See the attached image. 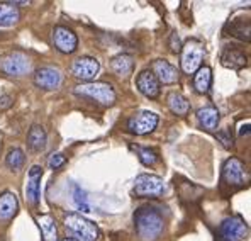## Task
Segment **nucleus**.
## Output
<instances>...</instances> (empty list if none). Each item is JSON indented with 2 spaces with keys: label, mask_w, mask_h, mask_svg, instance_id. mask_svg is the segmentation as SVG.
Instances as JSON below:
<instances>
[{
  "label": "nucleus",
  "mask_w": 251,
  "mask_h": 241,
  "mask_svg": "<svg viewBox=\"0 0 251 241\" xmlns=\"http://www.w3.org/2000/svg\"><path fill=\"white\" fill-rule=\"evenodd\" d=\"M134 228L143 241H154L163 233L165 221L154 207H139L134 213Z\"/></svg>",
  "instance_id": "f257e3e1"
},
{
  "label": "nucleus",
  "mask_w": 251,
  "mask_h": 241,
  "mask_svg": "<svg viewBox=\"0 0 251 241\" xmlns=\"http://www.w3.org/2000/svg\"><path fill=\"white\" fill-rule=\"evenodd\" d=\"M65 226L66 229H70L76 241H97L100 238V231L95 226V222L83 217L82 214L72 213L65 217Z\"/></svg>",
  "instance_id": "f03ea898"
},
{
  "label": "nucleus",
  "mask_w": 251,
  "mask_h": 241,
  "mask_svg": "<svg viewBox=\"0 0 251 241\" xmlns=\"http://www.w3.org/2000/svg\"><path fill=\"white\" fill-rule=\"evenodd\" d=\"M182 70L187 73V75H192L195 73L199 68L202 66V61H204V54H205V50H204V43L199 39H187L185 43L182 44Z\"/></svg>",
  "instance_id": "7ed1b4c3"
},
{
  "label": "nucleus",
  "mask_w": 251,
  "mask_h": 241,
  "mask_svg": "<svg viewBox=\"0 0 251 241\" xmlns=\"http://www.w3.org/2000/svg\"><path fill=\"white\" fill-rule=\"evenodd\" d=\"M76 95H83V97H90L97 101L102 106H114L116 102V92H114L112 85L104 83V81H88L75 87Z\"/></svg>",
  "instance_id": "20e7f679"
},
{
  "label": "nucleus",
  "mask_w": 251,
  "mask_h": 241,
  "mask_svg": "<svg viewBox=\"0 0 251 241\" xmlns=\"http://www.w3.org/2000/svg\"><path fill=\"white\" fill-rule=\"evenodd\" d=\"M0 72L9 77H22L31 72V60L22 51H12L0 58Z\"/></svg>",
  "instance_id": "39448f33"
},
{
  "label": "nucleus",
  "mask_w": 251,
  "mask_h": 241,
  "mask_svg": "<svg viewBox=\"0 0 251 241\" xmlns=\"http://www.w3.org/2000/svg\"><path fill=\"white\" fill-rule=\"evenodd\" d=\"M158 116L154 112H150V110H139L134 116H131L127 119V129L129 133L136 136H145L150 134L156 129L158 126Z\"/></svg>",
  "instance_id": "423d86ee"
},
{
  "label": "nucleus",
  "mask_w": 251,
  "mask_h": 241,
  "mask_svg": "<svg viewBox=\"0 0 251 241\" xmlns=\"http://www.w3.org/2000/svg\"><path fill=\"white\" fill-rule=\"evenodd\" d=\"M165 192V182L158 175L143 173L134 182V194L138 197H158Z\"/></svg>",
  "instance_id": "0eeeda50"
},
{
  "label": "nucleus",
  "mask_w": 251,
  "mask_h": 241,
  "mask_svg": "<svg viewBox=\"0 0 251 241\" xmlns=\"http://www.w3.org/2000/svg\"><path fill=\"white\" fill-rule=\"evenodd\" d=\"M219 233L223 241H243L248 235V224L243 217L231 216L221 222Z\"/></svg>",
  "instance_id": "6e6552de"
},
{
  "label": "nucleus",
  "mask_w": 251,
  "mask_h": 241,
  "mask_svg": "<svg viewBox=\"0 0 251 241\" xmlns=\"http://www.w3.org/2000/svg\"><path fill=\"white\" fill-rule=\"evenodd\" d=\"M223 180L226 182L227 185H232V187H241V185L246 184L248 180V172H246L245 163L238 158H229L226 160L223 166Z\"/></svg>",
  "instance_id": "1a4fd4ad"
},
{
  "label": "nucleus",
  "mask_w": 251,
  "mask_h": 241,
  "mask_svg": "<svg viewBox=\"0 0 251 241\" xmlns=\"http://www.w3.org/2000/svg\"><path fill=\"white\" fill-rule=\"evenodd\" d=\"M53 43L60 53L65 54H72L76 51L78 46V38L72 29L65 27V26H56L53 29Z\"/></svg>",
  "instance_id": "9d476101"
},
{
  "label": "nucleus",
  "mask_w": 251,
  "mask_h": 241,
  "mask_svg": "<svg viewBox=\"0 0 251 241\" xmlns=\"http://www.w3.org/2000/svg\"><path fill=\"white\" fill-rule=\"evenodd\" d=\"M34 83L43 90H56L63 83V73L54 66H43L36 70Z\"/></svg>",
  "instance_id": "9b49d317"
},
{
  "label": "nucleus",
  "mask_w": 251,
  "mask_h": 241,
  "mask_svg": "<svg viewBox=\"0 0 251 241\" xmlns=\"http://www.w3.org/2000/svg\"><path fill=\"white\" fill-rule=\"evenodd\" d=\"M100 70V63L92 56H82L78 60L73 61L72 65V73L75 79L83 80V81H90L92 79H95Z\"/></svg>",
  "instance_id": "f8f14e48"
},
{
  "label": "nucleus",
  "mask_w": 251,
  "mask_h": 241,
  "mask_svg": "<svg viewBox=\"0 0 251 241\" xmlns=\"http://www.w3.org/2000/svg\"><path fill=\"white\" fill-rule=\"evenodd\" d=\"M136 85H138L139 92L148 99H156L160 95V81L156 80L151 70H143L136 79Z\"/></svg>",
  "instance_id": "ddd939ff"
},
{
  "label": "nucleus",
  "mask_w": 251,
  "mask_h": 241,
  "mask_svg": "<svg viewBox=\"0 0 251 241\" xmlns=\"http://www.w3.org/2000/svg\"><path fill=\"white\" fill-rule=\"evenodd\" d=\"M151 72H153V75L156 77V80L160 81V83H165V85L175 83L176 79H178V72H176V68L167 60L153 61V65H151Z\"/></svg>",
  "instance_id": "4468645a"
},
{
  "label": "nucleus",
  "mask_w": 251,
  "mask_h": 241,
  "mask_svg": "<svg viewBox=\"0 0 251 241\" xmlns=\"http://www.w3.org/2000/svg\"><path fill=\"white\" fill-rule=\"evenodd\" d=\"M41 177H43V168L39 165L31 166L27 177V188H25V194H27V201L32 206H38L39 202V187H41Z\"/></svg>",
  "instance_id": "2eb2a0df"
},
{
  "label": "nucleus",
  "mask_w": 251,
  "mask_h": 241,
  "mask_svg": "<svg viewBox=\"0 0 251 241\" xmlns=\"http://www.w3.org/2000/svg\"><path fill=\"white\" fill-rule=\"evenodd\" d=\"M221 63H223L226 68L231 70H243L246 65H248V58L243 51L236 50L234 46L226 48L221 54Z\"/></svg>",
  "instance_id": "dca6fc26"
},
{
  "label": "nucleus",
  "mask_w": 251,
  "mask_h": 241,
  "mask_svg": "<svg viewBox=\"0 0 251 241\" xmlns=\"http://www.w3.org/2000/svg\"><path fill=\"white\" fill-rule=\"evenodd\" d=\"M19 209V201L12 192H3L0 195V221H9L16 216Z\"/></svg>",
  "instance_id": "f3484780"
},
{
  "label": "nucleus",
  "mask_w": 251,
  "mask_h": 241,
  "mask_svg": "<svg viewBox=\"0 0 251 241\" xmlns=\"http://www.w3.org/2000/svg\"><path fill=\"white\" fill-rule=\"evenodd\" d=\"M197 119L204 129H207V131H214V129L217 128V124H219L221 116H219V110H217L216 107L209 106V107H202V109H199Z\"/></svg>",
  "instance_id": "a211bd4d"
},
{
  "label": "nucleus",
  "mask_w": 251,
  "mask_h": 241,
  "mask_svg": "<svg viewBox=\"0 0 251 241\" xmlns=\"http://www.w3.org/2000/svg\"><path fill=\"white\" fill-rule=\"evenodd\" d=\"M21 12L14 2H0V26L9 27L19 22Z\"/></svg>",
  "instance_id": "6ab92c4d"
},
{
  "label": "nucleus",
  "mask_w": 251,
  "mask_h": 241,
  "mask_svg": "<svg viewBox=\"0 0 251 241\" xmlns=\"http://www.w3.org/2000/svg\"><path fill=\"white\" fill-rule=\"evenodd\" d=\"M132 68H134V61H132V56H129V54H117L110 61V70L117 77H129Z\"/></svg>",
  "instance_id": "aec40b11"
},
{
  "label": "nucleus",
  "mask_w": 251,
  "mask_h": 241,
  "mask_svg": "<svg viewBox=\"0 0 251 241\" xmlns=\"http://www.w3.org/2000/svg\"><path fill=\"white\" fill-rule=\"evenodd\" d=\"M46 131H44L43 126L34 124L31 129H29V134H27V144L32 151H43L46 148Z\"/></svg>",
  "instance_id": "412c9836"
},
{
  "label": "nucleus",
  "mask_w": 251,
  "mask_h": 241,
  "mask_svg": "<svg viewBox=\"0 0 251 241\" xmlns=\"http://www.w3.org/2000/svg\"><path fill=\"white\" fill-rule=\"evenodd\" d=\"M210 83H212V70L209 66H201V68L195 72L194 77V88L199 94H207Z\"/></svg>",
  "instance_id": "4be33fe9"
},
{
  "label": "nucleus",
  "mask_w": 251,
  "mask_h": 241,
  "mask_svg": "<svg viewBox=\"0 0 251 241\" xmlns=\"http://www.w3.org/2000/svg\"><path fill=\"white\" fill-rule=\"evenodd\" d=\"M38 224L41 229L43 241H58V229H56V222H54L53 216L50 214H43L38 217Z\"/></svg>",
  "instance_id": "5701e85b"
},
{
  "label": "nucleus",
  "mask_w": 251,
  "mask_h": 241,
  "mask_svg": "<svg viewBox=\"0 0 251 241\" xmlns=\"http://www.w3.org/2000/svg\"><path fill=\"white\" fill-rule=\"evenodd\" d=\"M167 102H168L170 110H172L173 114H176V116H185L188 112V109H190V104H188V101L180 92H170Z\"/></svg>",
  "instance_id": "b1692460"
},
{
  "label": "nucleus",
  "mask_w": 251,
  "mask_h": 241,
  "mask_svg": "<svg viewBox=\"0 0 251 241\" xmlns=\"http://www.w3.org/2000/svg\"><path fill=\"white\" fill-rule=\"evenodd\" d=\"M227 29H229L231 36H234V38L241 39V41H250V22L248 21H232L229 26H227Z\"/></svg>",
  "instance_id": "393cba45"
},
{
  "label": "nucleus",
  "mask_w": 251,
  "mask_h": 241,
  "mask_svg": "<svg viewBox=\"0 0 251 241\" xmlns=\"http://www.w3.org/2000/svg\"><path fill=\"white\" fill-rule=\"evenodd\" d=\"M24 161H25V157H24V151H22L21 148H14V150H10L5 157V165L9 166L10 170H14V172L21 170L22 165H24Z\"/></svg>",
  "instance_id": "a878e982"
},
{
  "label": "nucleus",
  "mask_w": 251,
  "mask_h": 241,
  "mask_svg": "<svg viewBox=\"0 0 251 241\" xmlns=\"http://www.w3.org/2000/svg\"><path fill=\"white\" fill-rule=\"evenodd\" d=\"M136 151H138V157L139 160H141L143 165L146 166H153L154 163L158 161V153L154 150H151V148H141V146H136L134 148Z\"/></svg>",
  "instance_id": "bb28decb"
},
{
  "label": "nucleus",
  "mask_w": 251,
  "mask_h": 241,
  "mask_svg": "<svg viewBox=\"0 0 251 241\" xmlns=\"http://www.w3.org/2000/svg\"><path fill=\"white\" fill-rule=\"evenodd\" d=\"M73 201H75L76 207H78L82 213H90V206L87 201V194L78 187V185H73Z\"/></svg>",
  "instance_id": "cd10ccee"
},
{
  "label": "nucleus",
  "mask_w": 251,
  "mask_h": 241,
  "mask_svg": "<svg viewBox=\"0 0 251 241\" xmlns=\"http://www.w3.org/2000/svg\"><path fill=\"white\" fill-rule=\"evenodd\" d=\"M65 163H66V158H65V155H63V153H53L50 157V160H48V165H50L51 170L61 168Z\"/></svg>",
  "instance_id": "c85d7f7f"
},
{
  "label": "nucleus",
  "mask_w": 251,
  "mask_h": 241,
  "mask_svg": "<svg viewBox=\"0 0 251 241\" xmlns=\"http://www.w3.org/2000/svg\"><path fill=\"white\" fill-rule=\"evenodd\" d=\"M217 138H219L221 143L224 144V148H231L232 146V136H231V133L227 131V129H224V131L217 133Z\"/></svg>",
  "instance_id": "c756f323"
},
{
  "label": "nucleus",
  "mask_w": 251,
  "mask_h": 241,
  "mask_svg": "<svg viewBox=\"0 0 251 241\" xmlns=\"http://www.w3.org/2000/svg\"><path fill=\"white\" fill-rule=\"evenodd\" d=\"M170 50L173 53H180V50H182V43H180V38L176 32H172V36H170Z\"/></svg>",
  "instance_id": "7c9ffc66"
},
{
  "label": "nucleus",
  "mask_w": 251,
  "mask_h": 241,
  "mask_svg": "<svg viewBox=\"0 0 251 241\" xmlns=\"http://www.w3.org/2000/svg\"><path fill=\"white\" fill-rule=\"evenodd\" d=\"M63 241H76V240H75V238H65Z\"/></svg>",
  "instance_id": "2f4dec72"
}]
</instances>
